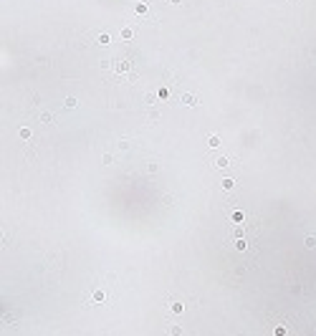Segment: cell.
<instances>
[{
	"instance_id": "obj_1",
	"label": "cell",
	"mask_w": 316,
	"mask_h": 336,
	"mask_svg": "<svg viewBox=\"0 0 316 336\" xmlns=\"http://www.w3.org/2000/svg\"><path fill=\"white\" fill-rule=\"evenodd\" d=\"M119 298V283L114 275H101L96 281H91L89 293L84 296V303L86 306H94V308H104V306H114Z\"/></svg>"
},
{
	"instance_id": "obj_2",
	"label": "cell",
	"mask_w": 316,
	"mask_h": 336,
	"mask_svg": "<svg viewBox=\"0 0 316 336\" xmlns=\"http://www.w3.org/2000/svg\"><path fill=\"white\" fill-rule=\"evenodd\" d=\"M129 66H132L129 61H119V63H117V73H126V71H129Z\"/></svg>"
},
{
	"instance_id": "obj_3",
	"label": "cell",
	"mask_w": 316,
	"mask_h": 336,
	"mask_svg": "<svg viewBox=\"0 0 316 336\" xmlns=\"http://www.w3.org/2000/svg\"><path fill=\"white\" fill-rule=\"evenodd\" d=\"M182 101L187 104V106H195V104H197V99H195L192 94H185V96H182Z\"/></svg>"
},
{
	"instance_id": "obj_4",
	"label": "cell",
	"mask_w": 316,
	"mask_h": 336,
	"mask_svg": "<svg viewBox=\"0 0 316 336\" xmlns=\"http://www.w3.org/2000/svg\"><path fill=\"white\" fill-rule=\"evenodd\" d=\"M230 164V159H225V157H220L218 162H215V167H218V170H222V167H228Z\"/></svg>"
},
{
	"instance_id": "obj_5",
	"label": "cell",
	"mask_w": 316,
	"mask_h": 336,
	"mask_svg": "<svg viewBox=\"0 0 316 336\" xmlns=\"http://www.w3.org/2000/svg\"><path fill=\"white\" fill-rule=\"evenodd\" d=\"M208 144H210V147H220V137H215V134H213V137L208 139Z\"/></svg>"
},
{
	"instance_id": "obj_6",
	"label": "cell",
	"mask_w": 316,
	"mask_h": 336,
	"mask_svg": "<svg viewBox=\"0 0 316 336\" xmlns=\"http://www.w3.org/2000/svg\"><path fill=\"white\" fill-rule=\"evenodd\" d=\"M170 336H182V329H180V326H172V329H170Z\"/></svg>"
},
{
	"instance_id": "obj_7",
	"label": "cell",
	"mask_w": 316,
	"mask_h": 336,
	"mask_svg": "<svg viewBox=\"0 0 316 336\" xmlns=\"http://www.w3.org/2000/svg\"><path fill=\"white\" fill-rule=\"evenodd\" d=\"M99 43H101V46H106V43H111V38L104 33V35H99Z\"/></svg>"
},
{
	"instance_id": "obj_8",
	"label": "cell",
	"mask_w": 316,
	"mask_h": 336,
	"mask_svg": "<svg viewBox=\"0 0 316 336\" xmlns=\"http://www.w3.org/2000/svg\"><path fill=\"white\" fill-rule=\"evenodd\" d=\"M121 38H126V41L132 38V28H124V30H121Z\"/></svg>"
},
{
	"instance_id": "obj_9",
	"label": "cell",
	"mask_w": 316,
	"mask_h": 336,
	"mask_svg": "<svg viewBox=\"0 0 316 336\" xmlns=\"http://www.w3.org/2000/svg\"><path fill=\"white\" fill-rule=\"evenodd\" d=\"M172 3H182V0H172Z\"/></svg>"
}]
</instances>
